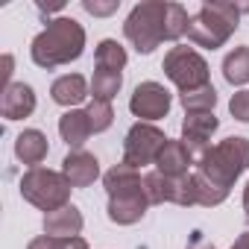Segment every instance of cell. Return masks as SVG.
Returning a JSON list of instances; mask_svg holds the SVG:
<instances>
[{"instance_id": "obj_5", "label": "cell", "mask_w": 249, "mask_h": 249, "mask_svg": "<svg viewBox=\"0 0 249 249\" xmlns=\"http://www.w3.org/2000/svg\"><path fill=\"white\" fill-rule=\"evenodd\" d=\"M164 21H167V3H164V0H144V3H138L129 12L126 24H123V36L129 38V44L138 53L147 56L161 41H167Z\"/></svg>"}, {"instance_id": "obj_8", "label": "cell", "mask_w": 249, "mask_h": 249, "mask_svg": "<svg viewBox=\"0 0 249 249\" xmlns=\"http://www.w3.org/2000/svg\"><path fill=\"white\" fill-rule=\"evenodd\" d=\"M167 141L170 138L156 126V123L138 120L135 126L126 132V138H123V164H129L135 170H141L147 164H156Z\"/></svg>"}, {"instance_id": "obj_9", "label": "cell", "mask_w": 249, "mask_h": 249, "mask_svg": "<svg viewBox=\"0 0 249 249\" xmlns=\"http://www.w3.org/2000/svg\"><path fill=\"white\" fill-rule=\"evenodd\" d=\"M170 106H173V97H170V91L161 82H141L135 88V94L129 97V111L135 117H141L144 123L167 117Z\"/></svg>"}, {"instance_id": "obj_14", "label": "cell", "mask_w": 249, "mask_h": 249, "mask_svg": "<svg viewBox=\"0 0 249 249\" xmlns=\"http://www.w3.org/2000/svg\"><path fill=\"white\" fill-rule=\"evenodd\" d=\"M82 223H85L82 211L73 202H68V205L44 214V234H50V237H76L82 231Z\"/></svg>"}, {"instance_id": "obj_26", "label": "cell", "mask_w": 249, "mask_h": 249, "mask_svg": "<svg viewBox=\"0 0 249 249\" xmlns=\"http://www.w3.org/2000/svg\"><path fill=\"white\" fill-rule=\"evenodd\" d=\"M229 111H231L234 120L249 123V91H237V94H231V100H229Z\"/></svg>"}, {"instance_id": "obj_4", "label": "cell", "mask_w": 249, "mask_h": 249, "mask_svg": "<svg viewBox=\"0 0 249 249\" xmlns=\"http://www.w3.org/2000/svg\"><path fill=\"white\" fill-rule=\"evenodd\" d=\"M237 21H240V3H223V0L211 3V0H205L199 12L191 18L188 41L205 50H217L234 36Z\"/></svg>"}, {"instance_id": "obj_17", "label": "cell", "mask_w": 249, "mask_h": 249, "mask_svg": "<svg viewBox=\"0 0 249 249\" xmlns=\"http://www.w3.org/2000/svg\"><path fill=\"white\" fill-rule=\"evenodd\" d=\"M47 153H50L47 135L38 132V129H24L15 138V156H18V161H24L30 167H41V161L47 159Z\"/></svg>"}, {"instance_id": "obj_31", "label": "cell", "mask_w": 249, "mask_h": 249, "mask_svg": "<svg viewBox=\"0 0 249 249\" xmlns=\"http://www.w3.org/2000/svg\"><path fill=\"white\" fill-rule=\"evenodd\" d=\"M243 211H246V220H249V182L243 188Z\"/></svg>"}, {"instance_id": "obj_7", "label": "cell", "mask_w": 249, "mask_h": 249, "mask_svg": "<svg viewBox=\"0 0 249 249\" xmlns=\"http://www.w3.org/2000/svg\"><path fill=\"white\" fill-rule=\"evenodd\" d=\"M167 79L185 94V91H194V88H202V85H211L208 82V62L188 44H176L167 50L164 62H161Z\"/></svg>"}, {"instance_id": "obj_24", "label": "cell", "mask_w": 249, "mask_h": 249, "mask_svg": "<svg viewBox=\"0 0 249 249\" xmlns=\"http://www.w3.org/2000/svg\"><path fill=\"white\" fill-rule=\"evenodd\" d=\"M85 114L91 120V129L94 132H106L111 126V120H114V111H111V103H103V100H91L85 106Z\"/></svg>"}, {"instance_id": "obj_12", "label": "cell", "mask_w": 249, "mask_h": 249, "mask_svg": "<svg viewBox=\"0 0 249 249\" xmlns=\"http://www.w3.org/2000/svg\"><path fill=\"white\" fill-rule=\"evenodd\" d=\"M36 111V91L27 82H12L0 97V114L6 120H24Z\"/></svg>"}, {"instance_id": "obj_22", "label": "cell", "mask_w": 249, "mask_h": 249, "mask_svg": "<svg viewBox=\"0 0 249 249\" xmlns=\"http://www.w3.org/2000/svg\"><path fill=\"white\" fill-rule=\"evenodd\" d=\"M188 27H191L188 9L182 3H167V21H164L167 41H179L182 36H188Z\"/></svg>"}, {"instance_id": "obj_20", "label": "cell", "mask_w": 249, "mask_h": 249, "mask_svg": "<svg viewBox=\"0 0 249 249\" xmlns=\"http://www.w3.org/2000/svg\"><path fill=\"white\" fill-rule=\"evenodd\" d=\"M120 88H123V73H117V71H94V76H91V94H94V100L111 103Z\"/></svg>"}, {"instance_id": "obj_6", "label": "cell", "mask_w": 249, "mask_h": 249, "mask_svg": "<svg viewBox=\"0 0 249 249\" xmlns=\"http://www.w3.org/2000/svg\"><path fill=\"white\" fill-rule=\"evenodd\" d=\"M18 188H21V196L30 205L41 208L44 214L68 205L71 202V191H73V185L68 182V176L59 173V170H50V167H30L21 176Z\"/></svg>"}, {"instance_id": "obj_27", "label": "cell", "mask_w": 249, "mask_h": 249, "mask_svg": "<svg viewBox=\"0 0 249 249\" xmlns=\"http://www.w3.org/2000/svg\"><path fill=\"white\" fill-rule=\"evenodd\" d=\"M117 6H120V0H108V3H100V0H82V9L88 15H97V18H106L111 12H117Z\"/></svg>"}, {"instance_id": "obj_23", "label": "cell", "mask_w": 249, "mask_h": 249, "mask_svg": "<svg viewBox=\"0 0 249 249\" xmlns=\"http://www.w3.org/2000/svg\"><path fill=\"white\" fill-rule=\"evenodd\" d=\"M194 188H196V205H205V208H214V205L226 202V196H229V191L217 188L214 182H208L196 170H194Z\"/></svg>"}, {"instance_id": "obj_10", "label": "cell", "mask_w": 249, "mask_h": 249, "mask_svg": "<svg viewBox=\"0 0 249 249\" xmlns=\"http://www.w3.org/2000/svg\"><path fill=\"white\" fill-rule=\"evenodd\" d=\"M220 129V120L214 111H185V120H182V141L188 144V150L194 153V159H199L208 144H211V135Z\"/></svg>"}, {"instance_id": "obj_13", "label": "cell", "mask_w": 249, "mask_h": 249, "mask_svg": "<svg viewBox=\"0 0 249 249\" xmlns=\"http://www.w3.org/2000/svg\"><path fill=\"white\" fill-rule=\"evenodd\" d=\"M191 164H196L194 153L188 150L185 141H167L159 161H156V170L161 176H170V179H179V176H188L191 173Z\"/></svg>"}, {"instance_id": "obj_19", "label": "cell", "mask_w": 249, "mask_h": 249, "mask_svg": "<svg viewBox=\"0 0 249 249\" xmlns=\"http://www.w3.org/2000/svg\"><path fill=\"white\" fill-rule=\"evenodd\" d=\"M94 65L97 71H123L126 68V50H123L114 38H103L97 44V53H94Z\"/></svg>"}, {"instance_id": "obj_21", "label": "cell", "mask_w": 249, "mask_h": 249, "mask_svg": "<svg viewBox=\"0 0 249 249\" xmlns=\"http://www.w3.org/2000/svg\"><path fill=\"white\" fill-rule=\"evenodd\" d=\"M179 103L185 106V111H214L217 91H214V85H202V88H194V91L179 94Z\"/></svg>"}, {"instance_id": "obj_29", "label": "cell", "mask_w": 249, "mask_h": 249, "mask_svg": "<svg viewBox=\"0 0 249 249\" xmlns=\"http://www.w3.org/2000/svg\"><path fill=\"white\" fill-rule=\"evenodd\" d=\"M12 62H15V59L6 53V56H3V88H9V85H12V82H9V76H12Z\"/></svg>"}, {"instance_id": "obj_18", "label": "cell", "mask_w": 249, "mask_h": 249, "mask_svg": "<svg viewBox=\"0 0 249 249\" xmlns=\"http://www.w3.org/2000/svg\"><path fill=\"white\" fill-rule=\"evenodd\" d=\"M223 76L229 85H246L249 82V44L234 47L223 59Z\"/></svg>"}, {"instance_id": "obj_16", "label": "cell", "mask_w": 249, "mask_h": 249, "mask_svg": "<svg viewBox=\"0 0 249 249\" xmlns=\"http://www.w3.org/2000/svg\"><path fill=\"white\" fill-rule=\"evenodd\" d=\"M85 97H88V82H85V76H79V73H65V76H59V79L50 85V100H53L56 106H65L68 111H71L73 106H79Z\"/></svg>"}, {"instance_id": "obj_28", "label": "cell", "mask_w": 249, "mask_h": 249, "mask_svg": "<svg viewBox=\"0 0 249 249\" xmlns=\"http://www.w3.org/2000/svg\"><path fill=\"white\" fill-rule=\"evenodd\" d=\"M185 249H217L211 240H205V234L196 229V231H191V240H188V246Z\"/></svg>"}, {"instance_id": "obj_11", "label": "cell", "mask_w": 249, "mask_h": 249, "mask_svg": "<svg viewBox=\"0 0 249 249\" xmlns=\"http://www.w3.org/2000/svg\"><path fill=\"white\" fill-rule=\"evenodd\" d=\"M62 173L68 176V182L73 188H88L100 179V161H97V156H91L85 150H71L62 161Z\"/></svg>"}, {"instance_id": "obj_1", "label": "cell", "mask_w": 249, "mask_h": 249, "mask_svg": "<svg viewBox=\"0 0 249 249\" xmlns=\"http://www.w3.org/2000/svg\"><path fill=\"white\" fill-rule=\"evenodd\" d=\"M103 185H106V194H108V220L111 223L135 226L147 214L150 196H147L141 170H135V167L120 161L111 170H106Z\"/></svg>"}, {"instance_id": "obj_2", "label": "cell", "mask_w": 249, "mask_h": 249, "mask_svg": "<svg viewBox=\"0 0 249 249\" xmlns=\"http://www.w3.org/2000/svg\"><path fill=\"white\" fill-rule=\"evenodd\" d=\"M85 50V30L79 21L73 18H53L47 21V27L33 38L30 56L38 68L53 71L62 65H71L82 56Z\"/></svg>"}, {"instance_id": "obj_3", "label": "cell", "mask_w": 249, "mask_h": 249, "mask_svg": "<svg viewBox=\"0 0 249 249\" xmlns=\"http://www.w3.org/2000/svg\"><path fill=\"white\" fill-rule=\"evenodd\" d=\"M243 170H249V138H243V135L223 138L220 144L208 147L196 159V173L223 191H231L234 179Z\"/></svg>"}, {"instance_id": "obj_15", "label": "cell", "mask_w": 249, "mask_h": 249, "mask_svg": "<svg viewBox=\"0 0 249 249\" xmlns=\"http://www.w3.org/2000/svg\"><path fill=\"white\" fill-rule=\"evenodd\" d=\"M59 135H62V141H65L68 147H73V150H79V147L94 135L85 108H71V111H65V114L59 117Z\"/></svg>"}, {"instance_id": "obj_25", "label": "cell", "mask_w": 249, "mask_h": 249, "mask_svg": "<svg viewBox=\"0 0 249 249\" xmlns=\"http://www.w3.org/2000/svg\"><path fill=\"white\" fill-rule=\"evenodd\" d=\"M27 249H88L85 237H50V234H41V237H33Z\"/></svg>"}, {"instance_id": "obj_30", "label": "cell", "mask_w": 249, "mask_h": 249, "mask_svg": "<svg viewBox=\"0 0 249 249\" xmlns=\"http://www.w3.org/2000/svg\"><path fill=\"white\" fill-rule=\"evenodd\" d=\"M231 249H249V229L243 234H237V240L231 243Z\"/></svg>"}]
</instances>
